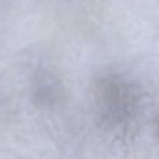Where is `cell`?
I'll use <instances>...</instances> for the list:
<instances>
[{
  "label": "cell",
  "mask_w": 159,
  "mask_h": 159,
  "mask_svg": "<svg viewBox=\"0 0 159 159\" xmlns=\"http://www.w3.org/2000/svg\"><path fill=\"white\" fill-rule=\"evenodd\" d=\"M99 88L100 100L107 118L117 124L129 119L135 107V97L128 84L108 77L101 82Z\"/></svg>",
  "instance_id": "1"
}]
</instances>
